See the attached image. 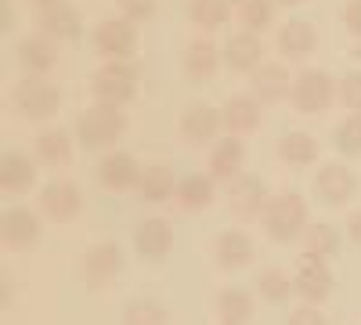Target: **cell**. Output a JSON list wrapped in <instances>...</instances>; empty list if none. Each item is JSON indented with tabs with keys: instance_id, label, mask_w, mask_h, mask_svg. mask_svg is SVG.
Masks as SVG:
<instances>
[{
	"instance_id": "9c48e42d",
	"label": "cell",
	"mask_w": 361,
	"mask_h": 325,
	"mask_svg": "<svg viewBox=\"0 0 361 325\" xmlns=\"http://www.w3.org/2000/svg\"><path fill=\"white\" fill-rule=\"evenodd\" d=\"M293 286H296V297L304 300V304H322L333 297V289H336V278L333 271H329V264L325 260H314V257H304L296 264V275H293Z\"/></svg>"
},
{
	"instance_id": "5b68a950",
	"label": "cell",
	"mask_w": 361,
	"mask_h": 325,
	"mask_svg": "<svg viewBox=\"0 0 361 325\" xmlns=\"http://www.w3.org/2000/svg\"><path fill=\"white\" fill-rule=\"evenodd\" d=\"M336 98V83L333 76H329L325 69H304L296 80H293V109L296 112H304V116H322L329 105H333Z\"/></svg>"
},
{
	"instance_id": "f546056e",
	"label": "cell",
	"mask_w": 361,
	"mask_h": 325,
	"mask_svg": "<svg viewBox=\"0 0 361 325\" xmlns=\"http://www.w3.org/2000/svg\"><path fill=\"white\" fill-rule=\"evenodd\" d=\"M279 156H282V163H289V166H311V163L318 159V141H314V134H307V130H289V134H282V141H279Z\"/></svg>"
},
{
	"instance_id": "8992f818",
	"label": "cell",
	"mask_w": 361,
	"mask_h": 325,
	"mask_svg": "<svg viewBox=\"0 0 361 325\" xmlns=\"http://www.w3.org/2000/svg\"><path fill=\"white\" fill-rule=\"evenodd\" d=\"M119 271H123V250H119V243H94L83 253V282L90 293L109 289Z\"/></svg>"
},
{
	"instance_id": "ab89813d",
	"label": "cell",
	"mask_w": 361,
	"mask_h": 325,
	"mask_svg": "<svg viewBox=\"0 0 361 325\" xmlns=\"http://www.w3.org/2000/svg\"><path fill=\"white\" fill-rule=\"evenodd\" d=\"M343 25L350 37H361V0H347L343 4Z\"/></svg>"
},
{
	"instance_id": "e575fe53",
	"label": "cell",
	"mask_w": 361,
	"mask_h": 325,
	"mask_svg": "<svg viewBox=\"0 0 361 325\" xmlns=\"http://www.w3.org/2000/svg\"><path fill=\"white\" fill-rule=\"evenodd\" d=\"M257 293H260L267 304H286L293 293H296V286H293V278H286L282 271L267 268V271H260V278H257Z\"/></svg>"
},
{
	"instance_id": "ba28073f",
	"label": "cell",
	"mask_w": 361,
	"mask_h": 325,
	"mask_svg": "<svg viewBox=\"0 0 361 325\" xmlns=\"http://www.w3.org/2000/svg\"><path fill=\"white\" fill-rule=\"evenodd\" d=\"M267 202H271L267 185L260 181L257 173H238L235 181H228V206H231V214H235V217L257 221V217H264Z\"/></svg>"
},
{
	"instance_id": "83f0119b",
	"label": "cell",
	"mask_w": 361,
	"mask_h": 325,
	"mask_svg": "<svg viewBox=\"0 0 361 325\" xmlns=\"http://www.w3.org/2000/svg\"><path fill=\"white\" fill-rule=\"evenodd\" d=\"M33 152H37V163H44V166H66L73 159V134L62 127L44 130L33 141Z\"/></svg>"
},
{
	"instance_id": "277c9868",
	"label": "cell",
	"mask_w": 361,
	"mask_h": 325,
	"mask_svg": "<svg viewBox=\"0 0 361 325\" xmlns=\"http://www.w3.org/2000/svg\"><path fill=\"white\" fill-rule=\"evenodd\" d=\"M15 109L25 120H51V116L62 109V91L54 83H47L44 76H25L15 83Z\"/></svg>"
},
{
	"instance_id": "8fae6325",
	"label": "cell",
	"mask_w": 361,
	"mask_h": 325,
	"mask_svg": "<svg viewBox=\"0 0 361 325\" xmlns=\"http://www.w3.org/2000/svg\"><path fill=\"white\" fill-rule=\"evenodd\" d=\"M40 235H44V221L29 206H15V210H4V217H0V239H4L8 250L37 246Z\"/></svg>"
},
{
	"instance_id": "b9f144b4",
	"label": "cell",
	"mask_w": 361,
	"mask_h": 325,
	"mask_svg": "<svg viewBox=\"0 0 361 325\" xmlns=\"http://www.w3.org/2000/svg\"><path fill=\"white\" fill-rule=\"evenodd\" d=\"M0 286H4V297H0V304H4V307H11V278H4V282H0Z\"/></svg>"
},
{
	"instance_id": "f1b7e54d",
	"label": "cell",
	"mask_w": 361,
	"mask_h": 325,
	"mask_svg": "<svg viewBox=\"0 0 361 325\" xmlns=\"http://www.w3.org/2000/svg\"><path fill=\"white\" fill-rule=\"evenodd\" d=\"M217 195V185L209 173H185L177 181V202L180 210H206Z\"/></svg>"
},
{
	"instance_id": "5bb4252c",
	"label": "cell",
	"mask_w": 361,
	"mask_h": 325,
	"mask_svg": "<svg viewBox=\"0 0 361 325\" xmlns=\"http://www.w3.org/2000/svg\"><path fill=\"white\" fill-rule=\"evenodd\" d=\"M141 170L137 159L130 152H109L98 166H94V177H98V185L109 188V192H127L141 181Z\"/></svg>"
},
{
	"instance_id": "4fadbf2b",
	"label": "cell",
	"mask_w": 361,
	"mask_h": 325,
	"mask_svg": "<svg viewBox=\"0 0 361 325\" xmlns=\"http://www.w3.org/2000/svg\"><path fill=\"white\" fill-rule=\"evenodd\" d=\"M40 210H44V217L54 221V224H69V221H76L80 210H83V192H80L73 181H51V185H44V192H40Z\"/></svg>"
},
{
	"instance_id": "4dcf8cb0",
	"label": "cell",
	"mask_w": 361,
	"mask_h": 325,
	"mask_svg": "<svg viewBox=\"0 0 361 325\" xmlns=\"http://www.w3.org/2000/svg\"><path fill=\"white\" fill-rule=\"evenodd\" d=\"M231 11H235L231 0H192V4H188V18H192L195 29H202V33L221 29L231 18Z\"/></svg>"
},
{
	"instance_id": "74e56055",
	"label": "cell",
	"mask_w": 361,
	"mask_h": 325,
	"mask_svg": "<svg viewBox=\"0 0 361 325\" xmlns=\"http://www.w3.org/2000/svg\"><path fill=\"white\" fill-rule=\"evenodd\" d=\"M119 4V18H127V22H148V18H156L159 4L156 0H116Z\"/></svg>"
},
{
	"instance_id": "ee69618b",
	"label": "cell",
	"mask_w": 361,
	"mask_h": 325,
	"mask_svg": "<svg viewBox=\"0 0 361 325\" xmlns=\"http://www.w3.org/2000/svg\"><path fill=\"white\" fill-rule=\"evenodd\" d=\"M275 4H286V8H293V4H300V0H275Z\"/></svg>"
},
{
	"instance_id": "ffe728a7",
	"label": "cell",
	"mask_w": 361,
	"mask_h": 325,
	"mask_svg": "<svg viewBox=\"0 0 361 325\" xmlns=\"http://www.w3.org/2000/svg\"><path fill=\"white\" fill-rule=\"evenodd\" d=\"M243 163H246V145L235 134L221 137L214 145V152H209V177H214V181H235V177L243 173Z\"/></svg>"
},
{
	"instance_id": "9a60e30c",
	"label": "cell",
	"mask_w": 361,
	"mask_h": 325,
	"mask_svg": "<svg viewBox=\"0 0 361 325\" xmlns=\"http://www.w3.org/2000/svg\"><path fill=\"white\" fill-rule=\"evenodd\" d=\"M221 54H224V66L231 73H257L264 66V44H260L257 33H250V29L231 33Z\"/></svg>"
},
{
	"instance_id": "6da1fadb",
	"label": "cell",
	"mask_w": 361,
	"mask_h": 325,
	"mask_svg": "<svg viewBox=\"0 0 361 325\" xmlns=\"http://www.w3.org/2000/svg\"><path fill=\"white\" fill-rule=\"evenodd\" d=\"M264 235L271 243H293L307 231V202L300 192H282L267 202V210L260 217Z\"/></svg>"
},
{
	"instance_id": "44dd1931",
	"label": "cell",
	"mask_w": 361,
	"mask_h": 325,
	"mask_svg": "<svg viewBox=\"0 0 361 325\" xmlns=\"http://www.w3.org/2000/svg\"><path fill=\"white\" fill-rule=\"evenodd\" d=\"M15 58H18V66H22L29 76H44V73L58 62V51H54L51 37L37 33V37H22V40H18Z\"/></svg>"
},
{
	"instance_id": "1f68e13d",
	"label": "cell",
	"mask_w": 361,
	"mask_h": 325,
	"mask_svg": "<svg viewBox=\"0 0 361 325\" xmlns=\"http://www.w3.org/2000/svg\"><path fill=\"white\" fill-rule=\"evenodd\" d=\"M304 250H307V257L329 264V260L340 253V231H336L333 224H325V221L307 224V231H304Z\"/></svg>"
},
{
	"instance_id": "d6986e66",
	"label": "cell",
	"mask_w": 361,
	"mask_h": 325,
	"mask_svg": "<svg viewBox=\"0 0 361 325\" xmlns=\"http://www.w3.org/2000/svg\"><path fill=\"white\" fill-rule=\"evenodd\" d=\"M214 260L221 264L224 271H238L253 260V239L238 228H228L214 239Z\"/></svg>"
},
{
	"instance_id": "603a6c76",
	"label": "cell",
	"mask_w": 361,
	"mask_h": 325,
	"mask_svg": "<svg viewBox=\"0 0 361 325\" xmlns=\"http://www.w3.org/2000/svg\"><path fill=\"white\" fill-rule=\"evenodd\" d=\"M221 120L224 127L238 137V134H250L260 127V102L253 94H231L224 105H221Z\"/></svg>"
},
{
	"instance_id": "2e32d148",
	"label": "cell",
	"mask_w": 361,
	"mask_h": 325,
	"mask_svg": "<svg viewBox=\"0 0 361 325\" xmlns=\"http://www.w3.org/2000/svg\"><path fill=\"white\" fill-rule=\"evenodd\" d=\"M177 127H180V134H185V141L206 145V141L217 137V130L224 127V120H221V109L206 105V102H192L185 112H180V123Z\"/></svg>"
},
{
	"instance_id": "d4e9b609",
	"label": "cell",
	"mask_w": 361,
	"mask_h": 325,
	"mask_svg": "<svg viewBox=\"0 0 361 325\" xmlns=\"http://www.w3.org/2000/svg\"><path fill=\"white\" fill-rule=\"evenodd\" d=\"M177 181L180 177L166 163H152V166L141 170L137 192H141L145 202H170V199H177Z\"/></svg>"
},
{
	"instance_id": "f35d334b",
	"label": "cell",
	"mask_w": 361,
	"mask_h": 325,
	"mask_svg": "<svg viewBox=\"0 0 361 325\" xmlns=\"http://www.w3.org/2000/svg\"><path fill=\"white\" fill-rule=\"evenodd\" d=\"M286 325H329V318L314 307V304H300L293 314H289V321Z\"/></svg>"
},
{
	"instance_id": "d6a6232c",
	"label": "cell",
	"mask_w": 361,
	"mask_h": 325,
	"mask_svg": "<svg viewBox=\"0 0 361 325\" xmlns=\"http://www.w3.org/2000/svg\"><path fill=\"white\" fill-rule=\"evenodd\" d=\"M275 0H238V8H235V15H238V22H243L250 33H264V29H271L275 25Z\"/></svg>"
},
{
	"instance_id": "7c38bea8",
	"label": "cell",
	"mask_w": 361,
	"mask_h": 325,
	"mask_svg": "<svg viewBox=\"0 0 361 325\" xmlns=\"http://www.w3.org/2000/svg\"><path fill=\"white\" fill-rule=\"evenodd\" d=\"M173 250V228L163 217H145L134 228V253L145 264H163Z\"/></svg>"
},
{
	"instance_id": "3957f363",
	"label": "cell",
	"mask_w": 361,
	"mask_h": 325,
	"mask_svg": "<svg viewBox=\"0 0 361 325\" xmlns=\"http://www.w3.org/2000/svg\"><path fill=\"white\" fill-rule=\"evenodd\" d=\"M90 94L98 105L123 109L137 94V69L130 62H105L94 76H90Z\"/></svg>"
},
{
	"instance_id": "e0dca14e",
	"label": "cell",
	"mask_w": 361,
	"mask_h": 325,
	"mask_svg": "<svg viewBox=\"0 0 361 325\" xmlns=\"http://www.w3.org/2000/svg\"><path fill=\"white\" fill-rule=\"evenodd\" d=\"M221 62H224V54L217 51L214 40H206V37L192 40L185 47V54H180V69H185V76L195 80V83H206L209 76H217Z\"/></svg>"
},
{
	"instance_id": "8d00e7d4",
	"label": "cell",
	"mask_w": 361,
	"mask_h": 325,
	"mask_svg": "<svg viewBox=\"0 0 361 325\" xmlns=\"http://www.w3.org/2000/svg\"><path fill=\"white\" fill-rule=\"evenodd\" d=\"M336 98H340L350 112H361V69H350V73L336 83Z\"/></svg>"
},
{
	"instance_id": "7402d4cb",
	"label": "cell",
	"mask_w": 361,
	"mask_h": 325,
	"mask_svg": "<svg viewBox=\"0 0 361 325\" xmlns=\"http://www.w3.org/2000/svg\"><path fill=\"white\" fill-rule=\"evenodd\" d=\"M293 94V76L279 62H264L253 73V98L257 102H286Z\"/></svg>"
},
{
	"instance_id": "7bdbcfd3",
	"label": "cell",
	"mask_w": 361,
	"mask_h": 325,
	"mask_svg": "<svg viewBox=\"0 0 361 325\" xmlns=\"http://www.w3.org/2000/svg\"><path fill=\"white\" fill-rule=\"evenodd\" d=\"M33 4H37L40 11H47V8H58V4H66V0H33Z\"/></svg>"
},
{
	"instance_id": "836d02e7",
	"label": "cell",
	"mask_w": 361,
	"mask_h": 325,
	"mask_svg": "<svg viewBox=\"0 0 361 325\" xmlns=\"http://www.w3.org/2000/svg\"><path fill=\"white\" fill-rule=\"evenodd\" d=\"M333 145H336V152L347 156V159L361 156V112H350V116H343V120L336 123Z\"/></svg>"
},
{
	"instance_id": "30bf717a",
	"label": "cell",
	"mask_w": 361,
	"mask_h": 325,
	"mask_svg": "<svg viewBox=\"0 0 361 325\" xmlns=\"http://www.w3.org/2000/svg\"><path fill=\"white\" fill-rule=\"evenodd\" d=\"M314 195L325 206H347L357 195V173L347 163H325L314 173Z\"/></svg>"
},
{
	"instance_id": "7a4b0ae2",
	"label": "cell",
	"mask_w": 361,
	"mask_h": 325,
	"mask_svg": "<svg viewBox=\"0 0 361 325\" xmlns=\"http://www.w3.org/2000/svg\"><path fill=\"white\" fill-rule=\"evenodd\" d=\"M127 134V116L112 105H90L76 120V141L83 149H112V145Z\"/></svg>"
},
{
	"instance_id": "484cf974",
	"label": "cell",
	"mask_w": 361,
	"mask_h": 325,
	"mask_svg": "<svg viewBox=\"0 0 361 325\" xmlns=\"http://www.w3.org/2000/svg\"><path fill=\"white\" fill-rule=\"evenodd\" d=\"M214 311H217V321L221 325H250V318H253V297H250L246 289H238V286H228V289L217 293Z\"/></svg>"
},
{
	"instance_id": "d590c367",
	"label": "cell",
	"mask_w": 361,
	"mask_h": 325,
	"mask_svg": "<svg viewBox=\"0 0 361 325\" xmlns=\"http://www.w3.org/2000/svg\"><path fill=\"white\" fill-rule=\"evenodd\" d=\"M123 325H166V307L156 300H130L123 307Z\"/></svg>"
},
{
	"instance_id": "ac0fdd59",
	"label": "cell",
	"mask_w": 361,
	"mask_h": 325,
	"mask_svg": "<svg viewBox=\"0 0 361 325\" xmlns=\"http://www.w3.org/2000/svg\"><path fill=\"white\" fill-rule=\"evenodd\" d=\"M279 51L289 58V62H300V58H307L314 47H318V33L307 18H286L279 25V37H275Z\"/></svg>"
},
{
	"instance_id": "cb8c5ba5",
	"label": "cell",
	"mask_w": 361,
	"mask_h": 325,
	"mask_svg": "<svg viewBox=\"0 0 361 325\" xmlns=\"http://www.w3.org/2000/svg\"><path fill=\"white\" fill-rule=\"evenodd\" d=\"M33 181H37V163L22 152H4V159H0V188L8 195H22L33 188Z\"/></svg>"
},
{
	"instance_id": "52a82bcc",
	"label": "cell",
	"mask_w": 361,
	"mask_h": 325,
	"mask_svg": "<svg viewBox=\"0 0 361 325\" xmlns=\"http://www.w3.org/2000/svg\"><path fill=\"white\" fill-rule=\"evenodd\" d=\"M94 51L105 62H127L137 47V25L127 18H109L102 25H94Z\"/></svg>"
},
{
	"instance_id": "60d3db41",
	"label": "cell",
	"mask_w": 361,
	"mask_h": 325,
	"mask_svg": "<svg viewBox=\"0 0 361 325\" xmlns=\"http://www.w3.org/2000/svg\"><path fill=\"white\" fill-rule=\"evenodd\" d=\"M347 239H350L354 246H361V210H354V214L347 217Z\"/></svg>"
},
{
	"instance_id": "4316f807",
	"label": "cell",
	"mask_w": 361,
	"mask_h": 325,
	"mask_svg": "<svg viewBox=\"0 0 361 325\" xmlns=\"http://www.w3.org/2000/svg\"><path fill=\"white\" fill-rule=\"evenodd\" d=\"M40 29L51 40H80L83 22H80V11L73 4H58V8L40 11Z\"/></svg>"
}]
</instances>
